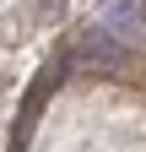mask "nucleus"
Instances as JSON below:
<instances>
[{
  "mask_svg": "<svg viewBox=\"0 0 146 152\" xmlns=\"http://www.w3.org/2000/svg\"><path fill=\"white\" fill-rule=\"evenodd\" d=\"M141 27H146V0H141Z\"/></svg>",
  "mask_w": 146,
  "mask_h": 152,
  "instance_id": "7ed1b4c3",
  "label": "nucleus"
},
{
  "mask_svg": "<svg viewBox=\"0 0 146 152\" xmlns=\"http://www.w3.org/2000/svg\"><path fill=\"white\" fill-rule=\"evenodd\" d=\"M98 27H108L114 38H124V44L146 38V27H141V0H108L103 16H98Z\"/></svg>",
  "mask_w": 146,
  "mask_h": 152,
  "instance_id": "f03ea898",
  "label": "nucleus"
},
{
  "mask_svg": "<svg viewBox=\"0 0 146 152\" xmlns=\"http://www.w3.org/2000/svg\"><path fill=\"white\" fill-rule=\"evenodd\" d=\"M76 60L81 65H98V71H130L135 65V44H124V38H114L108 27H92V33H81V44H76Z\"/></svg>",
  "mask_w": 146,
  "mask_h": 152,
  "instance_id": "f257e3e1",
  "label": "nucleus"
}]
</instances>
